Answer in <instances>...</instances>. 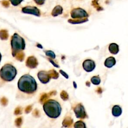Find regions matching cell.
Returning a JSON list of instances; mask_svg holds the SVG:
<instances>
[{
	"label": "cell",
	"mask_w": 128,
	"mask_h": 128,
	"mask_svg": "<svg viewBox=\"0 0 128 128\" xmlns=\"http://www.w3.org/2000/svg\"><path fill=\"white\" fill-rule=\"evenodd\" d=\"M88 20L86 18H77V19H74V20H68V22L72 23V24H80L82 22H85L87 21Z\"/></svg>",
	"instance_id": "e0dca14e"
},
{
	"label": "cell",
	"mask_w": 128,
	"mask_h": 128,
	"mask_svg": "<svg viewBox=\"0 0 128 128\" xmlns=\"http://www.w3.org/2000/svg\"><path fill=\"white\" fill-rule=\"evenodd\" d=\"M122 113L121 108L118 105L114 106L112 108V114L114 116H119Z\"/></svg>",
	"instance_id": "4fadbf2b"
},
{
	"label": "cell",
	"mask_w": 128,
	"mask_h": 128,
	"mask_svg": "<svg viewBox=\"0 0 128 128\" xmlns=\"http://www.w3.org/2000/svg\"><path fill=\"white\" fill-rule=\"evenodd\" d=\"M74 127L76 128H85V124L82 121H78L76 122L74 124Z\"/></svg>",
	"instance_id": "7402d4cb"
},
{
	"label": "cell",
	"mask_w": 128,
	"mask_h": 128,
	"mask_svg": "<svg viewBox=\"0 0 128 128\" xmlns=\"http://www.w3.org/2000/svg\"><path fill=\"white\" fill-rule=\"evenodd\" d=\"M14 114L16 115H18L20 114H22V108L20 107H17L14 112Z\"/></svg>",
	"instance_id": "f1b7e54d"
},
{
	"label": "cell",
	"mask_w": 128,
	"mask_h": 128,
	"mask_svg": "<svg viewBox=\"0 0 128 128\" xmlns=\"http://www.w3.org/2000/svg\"><path fill=\"white\" fill-rule=\"evenodd\" d=\"M18 89L22 92L32 94L37 88V84L35 79L30 75L26 74L22 76L18 83Z\"/></svg>",
	"instance_id": "6da1fadb"
},
{
	"label": "cell",
	"mask_w": 128,
	"mask_h": 128,
	"mask_svg": "<svg viewBox=\"0 0 128 128\" xmlns=\"http://www.w3.org/2000/svg\"><path fill=\"white\" fill-rule=\"evenodd\" d=\"M116 62V61L115 58L112 56H110L104 62V66L108 68H111L112 66L115 65Z\"/></svg>",
	"instance_id": "8fae6325"
},
{
	"label": "cell",
	"mask_w": 128,
	"mask_h": 128,
	"mask_svg": "<svg viewBox=\"0 0 128 128\" xmlns=\"http://www.w3.org/2000/svg\"><path fill=\"white\" fill-rule=\"evenodd\" d=\"M60 73L64 76L66 78H68V76L67 74H66V72H65L64 71L62 70H60Z\"/></svg>",
	"instance_id": "836d02e7"
},
{
	"label": "cell",
	"mask_w": 128,
	"mask_h": 128,
	"mask_svg": "<svg viewBox=\"0 0 128 128\" xmlns=\"http://www.w3.org/2000/svg\"><path fill=\"white\" fill-rule=\"evenodd\" d=\"M32 110V105L28 106L26 107L25 109V112L26 114H28Z\"/></svg>",
	"instance_id": "1f68e13d"
},
{
	"label": "cell",
	"mask_w": 128,
	"mask_h": 128,
	"mask_svg": "<svg viewBox=\"0 0 128 128\" xmlns=\"http://www.w3.org/2000/svg\"><path fill=\"white\" fill-rule=\"evenodd\" d=\"M108 50L111 54H116L119 51L118 46L116 43H112L108 46Z\"/></svg>",
	"instance_id": "7c38bea8"
},
{
	"label": "cell",
	"mask_w": 128,
	"mask_h": 128,
	"mask_svg": "<svg viewBox=\"0 0 128 128\" xmlns=\"http://www.w3.org/2000/svg\"><path fill=\"white\" fill-rule=\"evenodd\" d=\"M2 4L5 7H8L10 6V2L7 0H3L2 1Z\"/></svg>",
	"instance_id": "4dcf8cb0"
},
{
	"label": "cell",
	"mask_w": 128,
	"mask_h": 128,
	"mask_svg": "<svg viewBox=\"0 0 128 128\" xmlns=\"http://www.w3.org/2000/svg\"><path fill=\"white\" fill-rule=\"evenodd\" d=\"M11 46L12 48V54L14 56H15L17 52L24 49V40L18 34L15 33L11 38Z\"/></svg>",
	"instance_id": "277c9868"
},
{
	"label": "cell",
	"mask_w": 128,
	"mask_h": 128,
	"mask_svg": "<svg viewBox=\"0 0 128 128\" xmlns=\"http://www.w3.org/2000/svg\"><path fill=\"white\" fill-rule=\"evenodd\" d=\"M17 71L15 67L10 64H6L0 70V76L4 80L10 82L16 77Z\"/></svg>",
	"instance_id": "3957f363"
},
{
	"label": "cell",
	"mask_w": 128,
	"mask_h": 128,
	"mask_svg": "<svg viewBox=\"0 0 128 128\" xmlns=\"http://www.w3.org/2000/svg\"><path fill=\"white\" fill-rule=\"evenodd\" d=\"M34 1L36 4L38 5H42L44 4L45 0H34Z\"/></svg>",
	"instance_id": "d6a6232c"
},
{
	"label": "cell",
	"mask_w": 128,
	"mask_h": 128,
	"mask_svg": "<svg viewBox=\"0 0 128 128\" xmlns=\"http://www.w3.org/2000/svg\"><path fill=\"white\" fill-rule=\"evenodd\" d=\"M22 117H19L17 118L16 120H15V124L16 126H20L22 125Z\"/></svg>",
	"instance_id": "d4e9b609"
},
{
	"label": "cell",
	"mask_w": 128,
	"mask_h": 128,
	"mask_svg": "<svg viewBox=\"0 0 128 128\" xmlns=\"http://www.w3.org/2000/svg\"><path fill=\"white\" fill-rule=\"evenodd\" d=\"M46 54L47 56L50 57L52 58H56V55L54 53L52 50H47L46 52Z\"/></svg>",
	"instance_id": "cb8c5ba5"
},
{
	"label": "cell",
	"mask_w": 128,
	"mask_h": 128,
	"mask_svg": "<svg viewBox=\"0 0 128 128\" xmlns=\"http://www.w3.org/2000/svg\"><path fill=\"white\" fill-rule=\"evenodd\" d=\"M48 60H49L50 62H52V64H53L54 66H56V67H59V66H58V64H56L54 62V61H53L52 60H50V59H48Z\"/></svg>",
	"instance_id": "e575fe53"
},
{
	"label": "cell",
	"mask_w": 128,
	"mask_h": 128,
	"mask_svg": "<svg viewBox=\"0 0 128 128\" xmlns=\"http://www.w3.org/2000/svg\"><path fill=\"white\" fill-rule=\"evenodd\" d=\"M8 38V34L6 30H0V38L2 40H6Z\"/></svg>",
	"instance_id": "2e32d148"
},
{
	"label": "cell",
	"mask_w": 128,
	"mask_h": 128,
	"mask_svg": "<svg viewBox=\"0 0 128 128\" xmlns=\"http://www.w3.org/2000/svg\"><path fill=\"white\" fill-rule=\"evenodd\" d=\"M32 115L34 117H39L40 116V111L38 109H35L32 112Z\"/></svg>",
	"instance_id": "f546056e"
},
{
	"label": "cell",
	"mask_w": 128,
	"mask_h": 128,
	"mask_svg": "<svg viewBox=\"0 0 128 128\" xmlns=\"http://www.w3.org/2000/svg\"><path fill=\"white\" fill-rule=\"evenodd\" d=\"M22 12L25 14H34V16H39L40 15V10L35 6H26L22 8Z\"/></svg>",
	"instance_id": "52a82bcc"
},
{
	"label": "cell",
	"mask_w": 128,
	"mask_h": 128,
	"mask_svg": "<svg viewBox=\"0 0 128 128\" xmlns=\"http://www.w3.org/2000/svg\"><path fill=\"white\" fill-rule=\"evenodd\" d=\"M91 82H92L95 85H98L100 82V79L98 76H94L91 78Z\"/></svg>",
	"instance_id": "44dd1931"
},
{
	"label": "cell",
	"mask_w": 128,
	"mask_h": 128,
	"mask_svg": "<svg viewBox=\"0 0 128 128\" xmlns=\"http://www.w3.org/2000/svg\"><path fill=\"white\" fill-rule=\"evenodd\" d=\"M54 92H50L48 94H46V93L43 94L41 96V97L40 98V102L42 104H43L50 96L53 95V94H55Z\"/></svg>",
	"instance_id": "9a60e30c"
},
{
	"label": "cell",
	"mask_w": 128,
	"mask_h": 128,
	"mask_svg": "<svg viewBox=\"0 0 128 128\" xmlns=\"http://www.w3.org/2000/svg\"><path fill=\"white\" fill-rule=\"evenodd\" d=\"M60 97L64 100H66L68 98V95L66 91L62 90L60 93Z\"/></svg>",
	"instance_id": "603a6c76"
},
{
	"label": "cell",
	"mask_w": 128,
	"mask_h": 128,
	"mask_svg": "<svg viewBox=\"0 0 128 128\" xmlns=\"http://www.w3.org/2000/svg\"><path fill=\"white\" fill-rule=\"evenodd\" d=\"M73 83H74V88H76V83L74 82Z\"/></svg>",
	"instance_id": "d590c367"
},
{
	"label": "cell",
	"mask_w": 128,
	"mask_h": 128,
	"mask_svg": "<svg viewBox=\"0 0 128 128\" xmlns=\"http://www.w3.org/2000/svg\"><path fill=\"white\" fill-rule=\"evenodd\" d=\"M62 8L60 6H56L53 9L52 12V15L53 16H56L59 14H60L62 12Z\"/></svg>",
	"instance_id": "5bb4252c"
},
{
	"label": "cell",
	"mask_w": 128,
	"mask_h": 128,
	"mask_svg": "<svg viewBox=\"0 0 128 128\" xmlns=\"http://www.w3.org/2000/svg\"><path fill=\"white\" fill-rule=\"evenodd\" d=\"M84 69L86 72H91L92 71L96 66L94 62L91 60H85L82 64Z\"/></svg>",
	"instance_id": "ba28073f"
},
{
	"label": "cell",
	"mask_w": 128,
	"mask_h": 128,
	"mask_svg": "<svg viewBox=\"0 0 128 128\" xmlns=\"http://www.w3.org/2000/svg\"><path fill=\"white\" fill-rule=\"evenodd\" d=\"M49 76L50 78L54 79H56L58 77V72L55 70H51L48 72Z\"/></svg>",
	"instance_id": "ac0fdd59"
},
{
	"label": "cell",
	"mask_w": 128,
	"mask_h": 128,
	"mask_svg": "<svg viewBox=\"0 0 128 128\" xmlns=\"http://www.w3.org/2000/svg\"><path fill=\"white\" fill-rule=\"evenodd\" d=\"M46 114L51 118H56L60 114L62 108L60 104L54 100H47L43 105Z\"/></svg>",
	"instance_id": "7a4b0ae2"
},
{
	"label": "cell",
	"mask_w": 128,
	"mask_h": 128,
	"mask_svg": "<svg viewBox=\"0 0 128 128\" xmlns=\"http://www.w3.org/2000/svg\"><path fill=\"white\" fill-rule=\"evenodd\" d=\"M71 17L74 19L84 18H87L88 14L87 12L82 8H76L73 9L70 12Z\"/></svg>",
	"instance_id": "5b68a950"
},
{
	"label": "cell",
	"mask_w": 128,
	"mask_h": 128,
	"mask_svg": "<svg viewBox=\"0 0 128 128\" xmlns=\"http://www.w3.org/2000/svg\"><path fill=\"white\" fill-rule=\"evenodd\" d=\"M0 102L4 106H6L8 103V99L5 97H2L0 100Z\"/></svg>",
	"instance_id": "4316f807"
},
{
	"label": "cell",
	"mask_w": 128,
	"mask_h": 128,
	"mask_svg": "<svg viewBox=\"0 0 128 128\" xmlns=\"http://www.w3.org/2000/svg\"><path fill=\"white\" fill-rule=\"evenodd\" d=\"M1 58H2V55H1V54H0V60H1Z\"/></svg>",
	"instance_id": "8d00e7d4"
},
{
	"label": "cell",
	"mask_w": 128,
	"mask_h": 128,
	"mask_svg": "<svg viewBox=\"0 0 128 128\" xmlns=\"http://www.w3.org/2000/svg\"><path fill=\"white\" fill-rule=\"evenodd\" d=\"M38 77L40 82L44 84L48 83L50 78L48 72L44 70L39 72L38 74Z\"/></svg>",
	"instance_id": "9c48e42d"
},
{
	"label": "cell",
	"mask_w": 128,
	"mask_h": 128,
	"mask_svg": "<svg viewBox=\"0 0 128 128\" xmlns=\"http://www.w3.org/2000/svg\"><path fill=\"white\" fill-rule=\"evenodd\" d=\"M72 122V120L71 119V118L70 117H67L62 122V124L64 126L68 127L70 126Z\"/></svg>",
	"instance_id": "d6986e66"
},
{
	"label": "cell",
	"mask_w": 128,
	"mask_h": 128,
	"mask_svg": "<svg viewBox=\"0 0 128 128\" xmlns=\"http://www.w3.org/2000/svg\"><path fill=\"white\" fill-rule=\"evenodd\" d=\"M15 56L16 60L20 62H22L24 58V54L22 52H19L16 54Z\"/></svg>",
	"instance_id": "ffe728a7"
},
{
	"label": "cell",
	"mask_w": 128,
	"mask_h": 128,
	"mask_svg": "<svg viewBox=\"0 0 128 128\" xmlns=\"http://www.w3.org/2000/svg\"><path fill=\"white\" fill-rule=\"evenodd\" d=\"M26 66L30 68H34L38 65V62L37 59L34 56H30L26 59Z\"/></svg>",
	"instance_id": "30bf717a"
},
{
	"label": "cell",
	"mask_w": 128,
	"mask_h": 128,
	"mask_svg": "<svg viewBox=\"0 0 128 128\" xmlns=\"http://www.w3.org/2000/svg\"><path fill=\"white\" fill-rule=\"evenodd\" d=\"M76 117L80 118H84L86 116V113L84 106L81 104H78L74 110Z\"/></svg>",
	"instance_id": "8992f818"
},
{
	"label": "cell",
	"mask_w": 128,
	"mask_h": 128,
	"mask_svg": "<svg viewBox=\"0 0 128 128\" xmlns=\"http://www.w3.org/2000/svg\"><path fill=\"white\" fill-rule=\"evenodd\" d=\"M11 4L14 6H17L21 3L23 0H10Z\"/></svg>",
	"instance_id": "484cf974"
},
{
	"label": "cell",
	"mask_w": 128,
	"mask_h": 128,
	"mask_svg": "<svg viewBox=\"0 0 128 128\" xmlns=\"http://www.w3.org/2000/svg\"><path fill=\"white\" fill-rule=\"evenodd\" d=\"M92 4H94V6L98 10H102V8L100 6L98 5L97 0H94L92 2Z\"/></svg>",
	"instance_id": "83f0119b"
}]
</instances>
